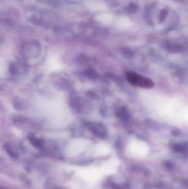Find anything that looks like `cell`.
Returning <instances> with one entry per match:
<instances>
[{
	"label": "cell",
	"mask_w": 188,
	"mask_h": 189,
	"mask_svg": "<svg viewBox=\"0 0 188 189\" xmlns=\"http://www.w3.org/2000/svg\"><path fill=\"white\" fill-rule=\"evenodd\" d=\"M165 16H166V11L165 10H163L162 12H161V21H163L165 19Z\"/></svg>",
	"instance_id": "obj_6"
},
{
	"label": "cell",
	"mask_w": 188,
	"mask_h": 189,
	"mask_svg": "<svg viewBox=\"0 0 188 189\" xmlns=\"http://www.w3.org/2000/svg\"><path fill=\"white\" fill-rule=\"evenodd\" d=\"M138 7L134 3H130L127 7V10L129 13H135L137 11Z\"/></svg>",
	"instance_id": "obj_3"
},
{
	"label": "cell",
	"mask_w": 188,
	"mask_h": 189,
	"mask_svg": "<svg viewBox=\"0 0 188 189\" xmlns=\"http://www.w3.org/2000/svg\"><path fill=\"white\" fill-rule=\"evenodd\" d=\"M175 150L179 152H183L185 149V147L182 146V145H175Z\"/></svg>",
	"instance_id": "obj_5"
},
{
	"label": "cell",
	"mask_w": 188,
	"mask_h": 189,
	"mask_svg": "<svg viewBox=\"0 0 188 189\" xmlns=\"http://www.w3.org/2000/svg\"><path fill=\"white\" fill-rule=\"evenodd\" d=\"M126 76L128 83L134 86L147 88H151L154 86V83L151 79L144 77L135 72H128Z\"/></svg>",
	"instance_id": "obj_1"
},
{
	"label": "cell",
	"mask_w": 188,
	"mask_h": 189,
	"mask_svg": "<svg viewBox=\"0 0 188 189\" xmlns=\"http://www.w3.org/2000/svg\"><path fill=\"white\" fill-rule=\"evenodd\" d=\"M109 183L110 188L112 189H128V185L127 184L119 185L111 182H109Z\"/></svg>",
	"instance_id": "obj_2"
},
{
	"label": "cell",
	"mask_w": 188,
	"mask_h": 189,
	"mask_svg": "<svg viewBox=\"0 0 188 189\" xmlns=\"http://www.w3.org/2000/svg\"></svg>",
	"instance_id": "obj_7"
},
{
	"label": "cell",
	"mask_w": 188,
	"mask_h": 189,
	"mask_svg": "<svg viewBox=\"0 0 188 189\" xmlns=\"http://www.w3.org/2000/svg\"><path fill=\"white\" fill-rule=\"evenodd\" d=\"M165 166L167 169H168L169 170H171L173 169V164L170 161H166L165 163Z\"/></svg>",
	"instance_id": "obj_4"
}]
</instances>
